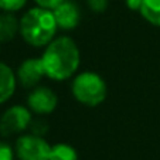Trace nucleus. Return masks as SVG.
<instances>
[{
	"instance_id": "nucleus-1",
	"label": "nucleus",
	"mask_w": 160,
	"mask_h": 160,
	"mask_svg": "<svg viewBox=\"0 0 160 160\" xmlns=\"http://www.w3.org/2000/svg\"><path fill=\"white\" fill-rule=\"evenodd\" d=\"M45 77L54 81H65L77 72L81 62L78 45L71 37H55L41 55Z\"/></svg>"
},
{
	"instance_id": "nucleus-2",
	"label": "nucleus",
	"mask_w": 160,
	"mask_h": 160,
	"mask_svg": "<svg viewBox=\"0 0 160 160\" xmlns=\"http://www.w3.org/2000/svg\"><path fill=\"white\" fill-rule=\"evenodd\" d=\"M57 21L52 10L33 7L20 18V36L33 47H45L55 38Z\"/></svg>"
},
{
	"instance_id": "nucleus-3",
	"label": "nucleus",
	"mask_w": 160,
	"mask_h": 160,
	"mask_svg": "<svg viewBox=\"0 0 160 160\" xmlns=\"http://www.w3.org/2000/svg\"><path fill=\"white\" fill-rule=\"evenodd\" d=\"M72 95L79 103L89 108L101 105L108 94L106 82L99 74L92 71L79 72L71 84Z\"/></svg>"
},
{
	"instance_id": "nucleus-4",
	"label": "nucleus",
	"mask_w": 160,
	"mask_h": 160,
	"mask_svg": "<svg viewBox=\"0 0 160 160\" xmlns=\"http://www.w3.org/2000/svg\"><path fill=\"white\" fill-rule=\"evenodd\" d=\"M51 146L42 136L23 135L16 140L14 152L18 160H48Z\"/></svg>"
},
{
	"instance_id": "nucleus-5",
	"label": "nucleus",
	"mask_w": 160,
	"mask_h": 160,
	"mask_svg": "<svg viewBox=\"0 0 160 160\" xmlns=\"http://www.w3.org/2000/svg\"><path fill=\"white\" fill-rule=\"evenodd\" d=\"M33 112L23 105H13L0 118V133L2 136H12L20 133L30 126Z\"/></svg>"
},
{
	"instance_id": "nucleus-6",
	"label": "nucleus",
	"mask_w": 160,
	"mask_h": 160,
	"mask_svg": "<svg viewBox=\"0 0 160 160\" xmlns=\"http://www.w3.org/2000/svg\"><path fill=\"white\" fill-rule=\"evenodd\" d=\"M58 98L54 91L48 87H37L27 97V106L37 115H48L55 111Z\"/></svg>"
},
{
	"instance_id": "nucleus-7",
	"label": "nucleus",
	"mask_w": 160,
	"mask_h": 160,
	"mask_svg": "<svg viewBox=\"0 0 160 160\" xmlns=\"http://www.w3.org/2000/svg\"><path fill=\"white\" fill-rule=\"evenodd\" d=\"M17 82L24 88H34L40 84L42 77H45V70L42 65L41 58H27L18 65L17 72Z\"/></svg>"
},
{
	"instance_id": "nucleus-8",
	"label": "nucleus",
	"mask_w": 160,
	"mask_h": 160,
	"mask_svg": "<svg viewBox=\"0 0 160 160\" xmlns=\"http://www.w3.org/2000/svg\"><path fill=\"white\" fill-rule=\"evenodd\" d=\"M52 13H54L58 28H62V30H74L81 20L79 7L72 0H64L62 3H60L52 10Z\"/></svg>"
},
{
	"instance_id": "nucleus-9",
	"label": "nucleus",
	"mask_w": 160,
	"mask_h": 160,
	"mask_svg": "<svg viewBox=\"0 0 160 160\" xmlns=\"http://www.w3.org/2000/svg\"><path fill=\"white\" fill-rule=\"evenodd\" d=\"M17 85V77L4 62H0V103H4L13 97Z\"/></svg>"
},
{
	"instance_id": "nucleus-10",
	"label": "nucleus",
	"mask_w": 160,
	"mask_h": 160,
	"mask_svg": "<svg viewBox=\"0 0 160 160\" xmlns=\"http://www.w3.org/2000/svg\"><path fill=\"white\" fill-rule=\"evenodd\" d=\"M20 33V20L12 12L0 13V42H9Z\"/></svg>"
},
{
	"instance_id": "nucleus-11",
	"label": "nucleus",
	"mask_w": 160,
	"mask_h": 160,
	"mask_svg": "<svg viewBox=\"0 0 160 160\" xmlns=\"http://www.w3.org/2000/svg\"><path fill=\"white\" fill-rule=\"evenodd\" d=\"M139 12L148 23L160 27V0H143Z\"/></svg>"
},
{
	"instance_id": "nucleus-12",
	"label": "nucleus",
	"mask_w": 160,
	"mask_h": 160,
	"mask_svg": "<svg viewBox=\"0 0 160 160\" xmlns=\"http://www.w3.org/2000/svg\"><path fill=\"white\" fill-rule=\"evenodd\" d=\"M48 160H78V153L68 143H57L51 146Z\"/></svg>"
},
{
	"instance_id": "nucleus-13",
	"label": "nucleus",
	"mask_w": 160,
	"mask_h": 160,
	"mask_svg": "<svg viewBox=\"0 0 160 160\" xmlns=\"http://www.w3.org/2000/svg\"><path fill=\"white\" fill-rule=\"evenodd\" d=\"M27 0H0V10L2 12H18L26 6Z\"/></svg>"
},
{
	"instance_id": "nucleus-14",
	"label": "nucleus",
	"mask_w": 160,
	"mask_h": 160,
	"mask_svg": "<svg viewBox=\"0 0 160 160\" xmlns=\"http://www.w3.org/2000/svg\"><path fill=\"white\" fill-rule=\"evenodd\" d=\"M28 129H30L31 133H34V135L42 136L45 132H47L48 126H47V123H45L44 121H41V119H31Z\"/></svg>"
},
{
	"instance_id": "nucleus-15",
	"label": "nucleus",
	"mask_w": 160,
	"mask_h": 160,
	"mask_svg": "<svg viewBox=\"0 0 160 160\" xmlns=\"http://www.w3.org/2000/svg\"><path fill=\"white\" fill-rule=\"evenodd\" d=\"M109 0H88V6L94 13L99 14V13H103L108 7Z\"/></svg>"
},
{
	"instance_id": "nucleus-16",
	"label": "nucleus",
	"mask_w": 160,
	"mask_h": 160,
	"mask_svg": "<svg viewBox=\"0 0 160 160\" xmlns=\"http://www.w3.org/2000/svg\"><path fill=\"white\" fill-rule=\"evenodd\" d=\"M16 152L6 142H0V160H14Z\"/></svg>"
},
{
	"instance_id": "nucleus-17",
	"label": "nucleus",
	"mask_w": 160,
	"mask_h": 160,
	"mask_svg": "<svg viewBox=\"0 0 160 160\" xmlns=\"http://www.w3.org/2000/svg\"><path fill=\"white\" fill-rule=\"evenodd\" d=\"M34 2H36V4L40 7H44V9H48V10H54L58 4L62 3L64 0H34Z\"/></svg>"
},
{
	"instance_id": "nucleus-18",
	"label": "nucleus",
	"mask_w": 160,
	"mask_h": 160,
	"mask_svg": "<svg viewBox=\"0 0 160 160\" xmlns=\"http://www.w3.org/2000/svg\"><path fill=\"white\" fill-rule=\"evenodd\" d=\"M143 0H125L126 6L129 7L130 10H139L140 9V4H142Z\"/></svg>"
}]
</instances>
